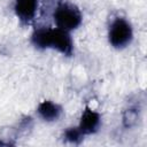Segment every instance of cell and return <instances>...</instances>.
Segmentation results:
<instances>
[{
  "label": "cell",
  "instance_id": "1",
  "mask_svg": "<svg viewBox=\"0 0 147 147\" xmlns=\"http://www.w3.org/2000/svg\"><path fill=\"white\" fill-rule=\"evenodd\" d=\"M31 41L37 48H54L67 56H70L74 49L69 32L59 28H39L33 31Z\"/></svg>",
  "mask_w": 147,
  "mask_h": 147
},
{
  "label": "cell",
  "instance_id": "2",
  "mask_svg": "<svg viewBox=\"0 0 147 147\" xmlns=\"http://www.w3.org/2000/svg\"><path fill=\"white\" fill-rule=\"evenodd\" d=\"M53 16L56 26L68 32L77 29L83 18L79 9L69 2H60L56 6Z\"/></svg>",
  "mask_w": 147,
  "mask_h": 147
},
{
  "label": "cell",
  "instance_id": "3",
  "mask_svg": "<svg viewBox=\"0 0 147 147\" xmlns=\"http://www.w3.org/2000/svg\"><path fill=\"white\" fill-rule=\"evenodd\" d=\"M132 28L124 18H116L109 28V42L115 48H123L132 40Z\"/></svg>",
  "mask_w": 147,
  "mask_h": 147
},
{
  "label": "cell",
  "instance_id": "4",
  "mask_svg": "<svg viewBox=\"0 0 147 147\" xmlns=\"http://www.w3.org/2000/svg\"><path fill=\"white\" fill-rule=\"evenodd\" d=\"M38 7V0H15V13L23 24H29L33 20Z\"/></svg>",
  "mask_w": 147,
  "mask_h": 147
},
{
  "label": "cell",
  "instance_id": "5",
  "mask_svg": "<svg viewBox=\"0 0 147 147\" xmlns=\"http://www.w3.org/2000/svg\"><path fill=\"white\" fill-rule=\"evenodd\" d=\"M100 125V115L92 110L91 108L86 107L84 110L80 123H79V130L83 134H92L94 133Z\"/></svg>",
  "mask_w": 147,
  "mask_h": 147
},
{
  "label": "cell",
  "instance_id": "6",
  "mask_svg": "<svg viewBox=\"0 0 147 147\" xmlns=\"http://www.w3.org/2000/svg\"><path fill=\"white\" fill-rule=\"evenodd\" d=\"M38 115L47 121V122H51V121H56L60 115H61V107L57 106L56 103L52 102V101H42L39 106H38Z\"/></svg>",
  "mask_w": 147,
  "mask_h": 147
},
{
  "label": "cell",
  "instance_id": "7",
  "mask_svg": "<svg viewBox=\"0 0 147 147\" xmlns=\"http://www.w3.org/2000/svg\"><path fill=\"white\" fill-rule=\"evenodd\" d=\"M83 133L82 131L79 130V127H70L65 132H64V138L70 141V142H74V144H78L82 141L83 139Z\"/></svg>",
  "mask_w": 147,
  "mask_h": 147
}]
</instances>
